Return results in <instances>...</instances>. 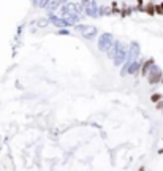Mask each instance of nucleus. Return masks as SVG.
<instances>
[{
    "instance_id": "obj_1",
    "label": "nucleus",
    "mask_w": 163,
    "mask_h": 171,
    "mask_svg": "<svg viewBox=\"0 0 163 171\" xmlns=\"http://www.w3.org/2000/svg\"><path fill=\"white\" fill-rule=\"evenodd\" d=\"M109 56L112 57V60H114L116 65H120L123 60L127 59V49L122 46V43L120 41H116L114 46H112V49L109 51Z\"/></svg>"
},
{
    "instance_id": "obj_2",
    "label": "nucleus",
    "mask_w": 163,
    "mask_h": 171,
    "mask_svg": "<svg viewBox=\"0 0 163 171\" xmlns=\"http://www.w3.org/2000/svg\"><path fill=\"white\" fill-rule=\"evenodd\" d=\"M114 38H112V35L111 33H103L102 37H100V40H98V48H100V51H108L109 52L111 49H112V46H114Z\"/></svg>"
},
{
    "instance_id": "obj_3",
    "label": "nucleus",
    "mask_w": 163,
    "mask_h": 171,
    "mask_svg": "<svg viewBox=\"0 0 163 171\" xmlns=\"http://www.w3.org/2000/svg\"><path fill=\"white\" fill-rule=\"evenodd\" d=\"M76 30L78 32H81V35H83L84 38H94L95 35H97V29L95 27H92V25H83V24H79V25H76Z\"/></svg>"
},
{
    "instance_id": "obj_4",
    "label": "nucleus",
    "mask_w": 163,
    "mask_h": 171,
    "mask_svg": "<svg viewBox=\"0 0 163 171\" xmlns=\"http://www.w3.org/2000/svg\"><path fill=\"white\" fill-rule=\"evenodd\" d=\"M147 79H149V83H150V84H157V83H160V81L163 79V75H162L160 68H158V67H154L152 70H150V73L147 75Z\"/></svg>"
},
{
    "instance_id": "obj_5",
    "label": "nucleus",
    "mask_w": 163,
    "mask_h": 171,
    "mask_svg": "<svg viewBox=\"0 0 163 171\" xmlns=\"http://www.w3.org/2000/svg\"><path fill=\"white\" fill-rule=\"evenodd\" d=\"M139 56V46L138 43H131V46L128 48V51H127V62L131 64V62H135V59Z\"/></svg>"
},
{
    "instance_id": "obj_6",
    "label": "nucleus",
    "mask_w": 163,
    "mask_h": 171,
    "mask_svg": "<svg viewBox=\"0 0 163 171\" xmlns=\"http://www.w3.org/2000/svg\"><path fill=\"white\" fill-rule=\"evenodd\" d=\"M81 5L86 6V14L87 16H97L98 11H100L98 8H97V6H98V3L97 2H83Z\"/></svg>"
},
{
    "instance_id": "obj_7",
    "label": "nucleus",
    "mask_w": 163,
    "mask_h": 171,
    "mask_svg": "<svg viewBox=\"0 0 163 171\" xmlns=\"http://www.w3.org/2000/svg\"><path fill=\"white\" fill-rule=\"evenodd\" d=\"M157 3L158 2H141L139 10L146 11V13H149V14H154V13H157Z\"/></svg>"
},
{
    "instance_id": "obj_8",
    "label": "nucleus",
    "mask_w": 163,
    "mask_h": 171,
    "mask_svg": "<svg viewBox=\"0 0 163 171\" xmlns=\"http://www.w3.org/2000/svg\"><path fill=\"white\" fill-rule=\"evenodd\" d=\"M49 21H51L56 27H68L70 24H71V22H68V21H65V19L56 16V14H51V16H49Z\"/></svg>"
},
{
    "instance_id": "obj_9",
    "label": "nucleus",
    "mask_w": 163,
    "mask_h": 171,
    "mask_svg": "<svg viewBox=\"0 0 163 171\" xmlns=\"http://www.w3.org/2000/svg\"><path fill=\"white\" fill-rule=\"evenodd\" d=\"M127 64H128V62H127ZM143 64H144V62H141V60H135V62H131V64H128V73L130 75L136 73L139 68H143Z\"/></svg>"
},
{
    "instance_id": "obj_10",
    "label": "nucleus",
    "mask_w": 163,
    "mask_h": 171,
    "mask_svg": "<svg viewBox=\"0 0 163 171\" xmlns=\"http://www.w3.org/2000/svg\"><path fill=\"white\" fill-rule=\"evenodd\" d=\"M155 67L154 65V60L152 59H149L147 62H144V64H143V68H141V75H144V76H147L150 73V70H152Z\"/></svg>"
},
{
    "instance_id": "obj_11",
    "label": "nucleus",
    "mask_w": 163,
    "mask_h": 171,
    "mask_svg": "<svg viewBox=\"0 0 163 171\" xmlns=\"http://www.w3.org/2000/svg\"><path fill=\"white\" fill-rule=\"evenodd\" d=\"M150 100H152L154 103L158 105V103H160V100H162V95H160V94H154L152 97H150Z\"/></svg>"
},
{
    "instance_id": "obj_12",
    "label": "nucleus",
    "mask_w": 163,
    "mask_h": 171,
    "mask_svg": "<svg viewBox=\"0 0 163 171\" xmlns=\"http://www.w3.org/2000/svg\"><path fill=\"white\" fill-rule=\"evenodd\" d=\"M157 13L158 14H163V2H158L157 3Z\"/></svg>"
},
{
    "instance_id": "obj_13",
    "label": "nucleus",
    "mask_w": 163,
    "mask_h": 171,
    "mask_svg": "<svg viewBox=\"0 0 163 171\" xmlns=\"http://www.w3.org/2000/svg\"><path fill=\"white\" fill-rule=\"evenodd\" d=\"M48 24V21H46V19H40V25H46Z\"/></svg>"
},
{
    "instance_id": "obj_14",
    "label": "nucleus",
    "mask_w": 163,
    "mask_h": 171,
    "mask_svg": "<svg viewBox=\"0 0 163 171\" xmlns=\"http://www.w3.org/2000/svg\"><path fill=\"white\" fill-rule=\"evenodd\" d=\"M139 171H144V168H141V170H139Z\"/></svg>"
},
{
    "instance_id": "obj_15",
    "label": "nucleus",
    "mask_w": 163,
    "mask_h": 171,
    "mask_svg": "<svg viewBox=\"0 0 163 171\" xmlns=\"http://www.w3.org/2000/svg\"><path fill=\"white\" fill-rule=\"evenodd\" d=\"M162 83H163V79H162Z\"/></svg>"
}]
</instances>
